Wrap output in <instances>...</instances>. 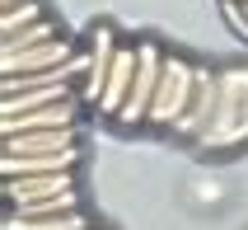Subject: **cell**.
I'll list each match as a JSON object with an SVG mask.
<instances>
[{
    "label": "cell",
    "instance_id": "8fae6325",
    "mask_svg": "<svg viewBox=\"0 0 248 230\" xmlns=\"http://www.w3.org/2000/svg\"><path fill=\"white\" fill-rule=\"evenodd\" d=\"M84 150H61V155H0V169L5 178L19 174H66V169H80Z\"/></svg>",
    "mask_w": 248,
    "mask_h": 230
},
{
    "label": "cell",
    "instance_id": "7c38bea8",
    "mask_svg": "<svg viewBox=\"0 0 248 230\" xmlns=\"http://www.w3.org/2000/svg\"><path fill=\"white\" fill-rule=\"evenodd\" d=\"M94 226H103V221L89 207H75L61 216H14V212H5V230H94Z\"/></svg>",
    "mask_w": 248,
    "mask_h": 230
},
{
    "label": "cell",
    "instance_id": "9c48e42d",
    "mask_svg": "<svg viewBox=\"0 0 248 230\" xmlns=\"http://www.w3.org/2000/svg\"><path fill=\"white\" fill-rule=\"evenodd\" d=\"M136 66H140V47L136 42H122V47H117V61H112V75H108V89L98 99V118L117 122L126 94H131V85H136Z\"/></svg>",
    "mask_w": 248,
    "mask_h": 230
},
{
    "label": "cell",
    "instance_id": "30bf717a",
    "mask_svg": "<svg viewBox=\"0 0 248 230\" xmlns=\"http://www.w3.org/2000/svg\"><path fill=\"white\" fill-rule=\"evenodd\" d=\"M61 150H84V122L80 127H61V132L5 136V155H61Z\"/></svg>",
    "mask_w": 248,
    "mask_h": 230
},
{
    "label": "cell",
    "instance_id": "8992f818",
    "mask_svg": "<svg viewBox=\"0 0 248 230\" xmlns=\"http://www.w3.org/2000/svg\"><path fill=\"white\" fill-rule=\"evenodd\" d=\"M89 75H84L80 85V99H84V108H98V99H103V89H108V75H112V61H117V28L112 24H94L89 28Z\"/></svg>",
    "mask_w": 248,
    "mask_h": 230
},
{
    "label": "cell",
    "instance_id": "ba28073f",
    "mask_svg": "<svg viewBox=\"0 0 248 230\" xmlns=\"http://www.w3.org/2000/svg\"><path fill=\"white\" fill-rule=\"evenodd\" d=\"M80 108H84V99L47 104V108H28V113H10V118H0V132H5V136H24V132H61V127H80Z\"/></svg>",
    "mask_w": 248,
    "mask_h": 230
},
{
    "label": "cell",
    "instance_id": "277c9868",
    "mask_svg": "<svg viewBox=\"0 0 248 230\" xmlns=\"http://www.w3.org/2000/svg\"><path fill=\"white\" fill-rule=\"evenodd\" d=\"M136 47H140V66H136V85H131V94H126L122 113H117L122 127H145L155 89H159V75H164V56H169V52H159V42H150V38H140Z\"/></svg>",
    "mask_w": 248,
    "mask_h": 230
},
{
    "label": "cell",
    "instance_id": "52a82bcc",
    "mask_svg": "<svg viewBox=\"0 0 248 230\" xmlns=\"http://www.w3.org/2000/svg\"><path fill=\"white\" fill-rule=\"evenodd\" d=\"M216 108H220V71L211 66H197V89H192V104H187V113H183V122L173 127L169 136H178V141H202V132H206L211 122H216Z\"/></svg>",
    "mask_w": 248,
    "mask_h": 230
},
{
    "label": "cell",
    "instance_id": "2e32d148",
    "mask_svg": "<svg viewBox=\"0 0 248 230\" xmlns=\"http://www.w3.org/2000/svg\"><path fill=\"white\" fill-rule=\"evenodd\" d=\"M5 5H14V0H0V10H5Z\"/></svg>",
    "mask_w": 248,
    "mask_h": 230
},
{
    "label": "cell",
    "instance_id": "5b68a950",
    "mask_svg": "<svg viewBox=\"0 0 248 230\" xmlns=\"http://www.w3.org/2000/svg\"><path fill=\"white\" fill-rule=\"evenodd\" d=\"M80 56V42H70L66 33L52 42H33V47H19V52H0V71L5 75H42V71H61Z\"/></svg>",
    "mask_w": 248,
    "mask_h": 230
},
{
    "label": "cell",
    "instance_id": "6da1fadb",
    "mask_svg": "<svg viewBox=\"0 0 248 230\" xmlns=\"http://www.w3.org/2000/svg\"><path fill=\"white\" fill-rule=\"evenodd\" d=\"M75 207H84L80 169L5 178V212H14V216H61V212H75Z\"/></svg>",
    "mask_w": 248,
    "mask_h": 230
},
{
    "label": "cell",
    "instance_id": "7a4b0ae2",
    "mask_svg": "<svg viewBox=\"0 0 248 230\" xmlns=\"http://www.w3.org/2000/svg\"><path fill=\"white\" fill-rule=\"evenodd\" d=\"M239 146H248V61L220 66V108L197 141V150L206 155H230Z\"/></svg>",
    "mask_w": 248,
    "mask_h": 230
},
{
    "label": "cell",
    "instance_id": "5bb4252c",
    "mask_svg": "<svg viewBox=\"0 0 248 230\" xmlns=\"http://www.w3.org/2000/svg\"><path fill=\"white\" fill-rule=\"evenodd\" d=\"M38 19H47L42 0H14V5H5V10H0V33L10 38V33H19V28H28V24H38Z\"/></svg>",
    "mask_w": 248,
    "mask_h": 230
},
{
    "label": "cell",
    "instance_id": "4fadbf2b",
    "mask_svg": "<svg viewBox=\"0 0 248 230\" xmlns=\"http://www.w3.org/2000/svg\"><path fill=\"white\" fill-rule=\"evenodd\" d=\"M70 99H80V85H33V89L5 94V118L28 113V108H47V104H70Z\"/></svg>",
    "mask_w": 248,
    "mask_h": 230
},
{
    "label": "cell",
    "instance_id": "9a60e30c",
    "mask_svg": "<svg viewBox=\"0 0 248 230\" xmlns=\"http://www.w3.org/2000/svg\"><path fill=\"white\" fill-rule=\"evenodd\" d=\"M61 33H66V28L47 14V19H38V24H28V28H19V33H10L0 52H19V47H33V42H52V38H61Z\"/></svg>",
    "mask_w": 248,
    "mask_h": 230
},
{
    "label": "cell",
    "instance_id": "3957f363",
    "mask_svg": "<svg viewBox=\"0 0 248 230\" xmlns=\"http://www.w3.org/2000/svg\"><path fill=\"white\" fill-rule=\"evenodd\" d=\"M192 89H197V66L187 61V56L169 52L164 56V75H159V89H155V104H150V118H145V127H155V132H173L183 122V113H187V104H192Z\"/></svg>",
    "mask_w": 248,
    "mask_h": 230
}]
</instances>
